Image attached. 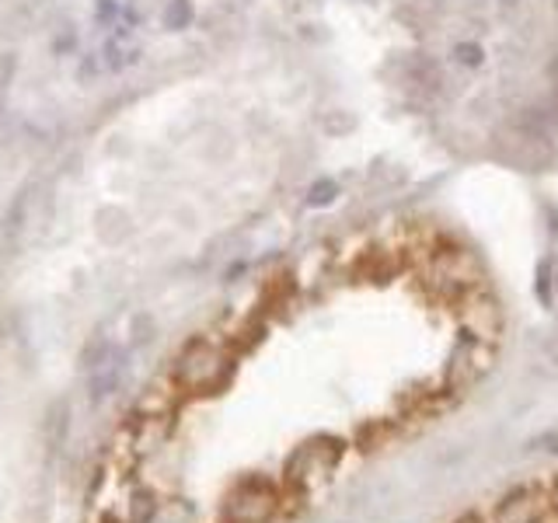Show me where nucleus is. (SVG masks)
I'll list each match as a JSON object with an SVG mask.
<instances>
[{
	"mask_svg": "<svg viewBox=\"0 0 558 523\" xmlns=\"http://www.w3.org/2000/svg\"><path fill=\"white\" fill-rule=\"evenodd\" d=\"M231 374H234L231 356L206 339L189 342L182 349L179 363H174V384L189 394H214L231 380Z\"/></svg>",
	"mask_w": 558,
	"mask_h": 523,
	"instance_id": "f257e3e1",
	"label": "nucleus"
},
{
	"mask_svg": "<svg viewBox=\"0 0 558 523\" xmlns=\"http://www.w3.org/2000/svg\"><path fill=\"white\" fill-rule=\"evenodd\" d=\"M342 458V443L339 440H328V436H318V440H307L304 447H296V453L287 464V485L290 492L296 496H311L314 488L322 482L331 478Z\"/></svg>",
	"mask_w": 558,
	"mask_h": 523,
	"instance_id": "f03ea898",
	"label": "nucleus"
},
{
	"mask_svg": "<svg viewBox=\"0 0 558 523\" xmlns=\"http://www.w3.org/2000/svg\"><path fill=\"white\" fill-rule=\"evenodd\" d=\"M279 510V492L266 478H244L223 502L227 523H269Z\"/></svg>",
	"mask_w": 558,
	"mask_h": 523,
	"instance_id": "7ed1b4c3",
	"label": "nucleus"
},
{
	"mask_svg": "<svg viewBox=\"0 0 558 523\" xmlns=\"http://www.w3.org/2000/svg\"><path fill=\"white\" fill-rule=\"evenodd\" d=\"M548 492L541 485H517L513 492H506L493 513V523H545Z\"/></svg>",
	"mask_w": 558,
	"mask_h": 523,
	"instance_id": "20e7f679",
	"label": "nucleus"
},
{
	"mask_svg": "<svg viewBox=\"0 0 558 523\" xmlns=\"http://www.w3.org/2000/svg\"><path fill=\"white\" fill-rule=\"evenodd\" d=\"M548 506H551V513L558 516V482H555V485L548 488Z\"/></svg>",
	"mask_w": 558,
	"mask_h": 523,
	"instance_id": "39448f33",
	"label": "nucleus"
},
{
	"mask_svg": "<svg viewBox=\"0 0 558 523\" xmlns=\"http://www.w3.org/2000/svg\"><path fill=\"white\" fill-rule=\"evenodd\" d=\"M453 523H485V520H482V516H475V513H464V516H458Z\"/></svg>",
	"mask_w": 558,
	"mask_h": 523,
	"instance_id": "423d86ee",
	"label": "nucleus"
}]
</instances>
